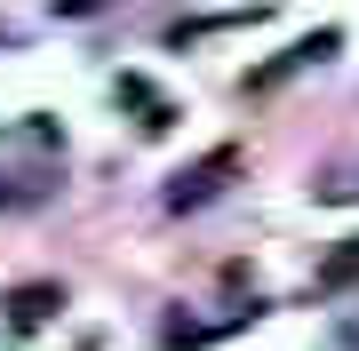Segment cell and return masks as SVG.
<instances>
[{"mask_svg":"<svg viewBox=\"0 0 359 351\" xmlns=\"http://www.w3.org/2000/svg\"><path fill=\"white\" fill-rule=\"evenodd\" d=\"M231 176H240V144H216L208 160L176 168V176H168V216H184V208H208V200H216Z\"/></svg>","mask_w":359,"mask_h":351,"instance_id":"1","label":"cell"},{"mask_svg":"<svg viewBox=\"0 0 359 351\" xmlns=\"http://www.w3.org/2000/svg\"><path fill=\"white\" fill-rule=\"evenodd\" d=\"M48 312H65V287H56V280H25V287H8V327H40Z\"/></svg>","mask_w":359,"mask_h":351,"instance_id":"2","label":"cell"},{"mask_svg":"<svg viewBox=\"0 0 359 351\" xmlns=\"http://www.w3.org/2000/svg\"><path fill=\"white\" fill-rule=\"evenodd\" d=\"M120 96L144 112V128H168V120H176V112H168V96L152 88V80H136V72H120Z\"/></svg>","mask_w":359,"mask_h":351,"instance_id":"3","label":"cell"},{"mask_svg":"<svg viewBox=\"0 0 359 351\" xmlns=\"http://www.w3.org/2000/svg\"><path fill=\"white\" fill-rule=\"evenodd\" d=\"M351 280H359V240H344V247L320 263V287H351Z\"/></svg>","mask_w":359,"mask_h":351,"instance_id":"4","label":"cell"}]
</instances>
